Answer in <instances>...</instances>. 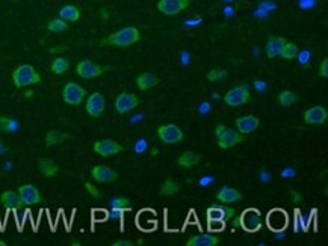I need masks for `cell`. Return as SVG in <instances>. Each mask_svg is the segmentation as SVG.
Wrapping results in <instances>:
<instances>
[{
	"label": "cell",
	"mask_w": 328,
	"mask_h": 246,
	"mask_svg": "<svg viewBox=\"0 0 328 246\" xmlns=\"http://www.w3.org/2000/svg\"><path fill=\"white\" fill-rule=\"evenodd\" d=\"M136 223L139 230L142 231H155L158 228V219H156V213L150 210V209H144L138 213V219Z\"/></svg>",
	"instance_id": "obj_12"
},
{
	"label": "cell",
	"mask_w": 328,
	"mask_h": 246,
	"mask_svg": "<svg viewBox=\"0 0 328 246\" xmlns=\"http://www.w3.org/2000/svg\"><path fill=\"white\" fill-rule=\"evenodd\" d=\"M18 196H20V201L23 203L25 206H35V204H39L41 203V195H39V190L32 186V184H23L20 186L18 189Z\"/></svg>",
	"instance_id": "obj_11"
},
{
	"label": "cell",
	"mask_w": 328,
	"mask_h": 246,
	"mask_svg": "<svg viewBox=\"0 0 328 246\" xmlns=\"http://www.w3.org/2000/svg\"><path fill=\"white\" fill-rule=\"evenodd\" d=\"M93 217H94L96 222H106V220L109 219V213H107L106 210L98 209V210H94V212H93Z\"/></svg>",
	"instance_id": "obj_37"
},
{
	"label": "cell",
	"mask_w": 328,
	"mask_h": 246,
	"mask_svg": "<svg viewBox=\"0 0 328 246\" xmlns=\"http://www.w3.org/2000/svg\"><path fill=\"white\" fill-rule=\"evenodd\" d=\"M288 41L284 38H280V36H269L268 42H266V55L269 58H275V56H280V52L283 49V46L286 44Z\"/></svg>",
	"instance_id": "obj_22"
},
{
	"label": "cell",
	"mask_w": 328,
	"mask_h": 246,
	"mask_svg": "<svg viewBox=\"0 0 328 246\" xmlns=\"http://www.w3.org/2000/svg\"><path fill=\"white\" fill-rule=\"evenodd\" d=\"M191 5V0H159L158 11L165 15H176Z\"/></svg>",
	"instance_id": "obj_8"
},
{
	"label": "cell",
	"mask_w": 328,
	"mask_h": 246,
	"mask_svg": "<svg viewBox=\"0 0 328 246\" xmlns=\"http://www.w3.org/2000/svg\"><path fill=\"white\" fill-rule=\"evenodd\" d=\"M104 97L100 92H94L86 100V112L93 118H98L104 110Z\"/></svg>",
	"instance_id": "obj_15"
},
{
	"label": "cell",
	"mask_w": 328,
	"mask_h": 246,
	"mask_svg": "<svg viewBox=\"0 0 328 246\" xmlns=\"http://www.w3.org/2000/svg\"><path fill=\"white\" fill-rule=\"evenodd\" d=\"M76 71L80 77L83 79H94V77H98L104 73V68L91 61H82L77 63L76 66Z\"/></svg>",
	"instance_id": "obj_10"
},
{
	"label": "cell",
	"mask_w": 328,
	"mask_h": 246,
	"mask_svg": "<svg viewBox=\"0 0 328 246\" xmlns=\"http://www.w3.org/2000/svg\"><path fill=\"white\" fill-rule=\"evenodd\" d=\"M220 243V239L212 236V234H200V236H192L188 240V246H216Z\"/></svg>",
	"instance_id": "obj_20"
},
{
	"label": "cell",
	"mask_w": 328,
	"mask_h": 246,
	"mask_svg": "<svg viewBox=\"0 0 328 246\" xmlns=\"http://www.w3.org/2000/svg\"><path fill=\"white\" fill-rule=\"evenodd\" d=\"M85 95H86V91L80 85H77L74 82L67 83V85L64 86V89H62L64 101L67 103V104H71V106H79L83 101Z\"/></svg>",
	"instance_id": "obj_5"
},
{
	"label": "cell",
	"mask_w": 328,
	"mask_h": 246,
	"mask_svg": "<svg viewBox=\"0 0 328 246\" xmlns=\"http://www.w3.org/2000/svg\"><path fill=\"white\" fill-rule=\"evenodd\" d=\"M224 131H226V127H224L223 124L216 125V128H215V136H216V138H218V136H221Z\"/></svg>",
	"instance_id": "obj_42"
},
{
	"label": "cell",
	"mask_w": 328,
	"mask_h": 246,
	"mask_svg": "<svg viewBox=\"0 0 328 246\" xmlns=\"http://www.w3.org/2000/svg\"><path fill=\"white\" fill-rule=\"evenodd\" d=\"M141 39V35H139V31L136 28H124V29H120L118 32L109 35L107 38H104L103 41H100L101 46L104 44H109V46L112 47H129V46H133L138 41Z\"/></svg>",
	"instance_id": "obj_1"
},
{
	"label": "cell",
	"mask_w": 328,
	"mask_h": 246,
	"mask_svg": "<svg viewBox=\"0 0 328 246\" xmlns=\"http://www.w3.org/2000/svg\"><path fill=\"white\" fill-rule=\"evenodd\" d=\"M112 209H120V210H130V203H129V199H126V198H115V199H112Z\"/></svg>",
	"instance_id": "obj_35"
},
{
	"label": "cell",
	"mask_w": 328,
	"mask_h": 246,
	"mask_svg": "<svg viewBox=\"0 0 328 246\" xmlns=\"http://www.w3.org/2000/svg\"><path fill=\"white\" fill-rule=\"evenodd\" d=\"M328 118V114L325 107L322 106H313L309 110H305L304 114V121L307 124H324Z\"/></svg>",
	"instance_id": "obj_17"
},
{
	"label": "cell",
	"mask_w": 328,
	"mask_h": 246,
	"mask_svg": "<svg viewBox=\"0 0 328 246\" xmlns=\"http://www.w3.org/2000/svg\"><path fill=\"white\" fill-rule=\"evenodd\" d=\"M32 95H33V94H32V92H31V91H29V92H26V94H25V97H26V98H31V97H32Z\"/></svg>",
	"instance_id": "obj_50"
},
{
	"label": "cell",
	"mask_w": 328,
	"mask_h": 246,
	"mask_svg": "<svg viewBox=\"0 0 328 246\" xmlns=\"http://www.w3.org/2000/svg\"><path fill=\"white\" fill-rule=\"evenodd\" d=\"M38 169L44 177H55L59 172L58 165L50 159H39L38 160Z\"/></svg>",
	"instance_id": "obj_25"
},
{
	"label": "cell",
	"mask_w": 328,
	"mask_h": 246,
	"mask_svg": "<svg viewBox=\"0 0 328 246\" xmlns=\"http://www.w3.org/2000/svg\"><path fill=\"white\" fill-rule=\"evenodd\" d=\"M0 203H2L3 207H6V209H20L21 206H25V204L20 201L18 193L14 192V190H6V192H3L2 196H0Z\"/></svg>",
	"instance_id": "obj_21"
},
{
	"label": "cell",
	"mask_w": 328,
	"mask_h": 246,
	"mask_svg": "<svg viewBox=\"0 0 328 246\" xmlns=\"http://www.w3.org/2000/svg\"><path fill=\"white\" fill-rule=\"evenodd\" d=\"M158 136L164 144L172 145L177 144L183 139V131L174 124H166V125H161L158 128Z\"/></svg>",
	"instance_id": "obj_7"
},
{
	"label": "cell",
	"mask_w": 328,
	"mask_h": 246,
	"mask_svg": "<svg viewBox=\"0 0 328 246\" xmlns=\"http://www.w3.org/2000/svg\"><path fill=\"white\" fill-rule=\"evenodd\" d=\"M207 216H209V219H223L224 213H223V209H209Z\"/></svg>",
	"instance_id": "obj_38"
},
{
	"label": "cell",
	"mask_w": 328,
	"mask_h": 246,
	"mask_svg": "<svg viewBox=\"0 0 328 246\" xmlns=\"http://www.w3.org/2000/svg\"><path fill=\"white\" fill-rule=\"evenodd\" d=\"M216 139H218V147H220L221 150H227V148H231V147L242 142L244 136L240 135L239 131H234L231 128H226L223 135L218 136Z\"/></svg>",
	"instance_id": "obj_14"
},
{
	"label": "cell",
	"mask_w": 328,
	"mask_h": 246,
	"mask_svg": "<svg viewBox=\"0 0 328 246\" xmlns=\"http://www.w3.org/2000/svg\"><path fill=\"white\" fill-rule=\"evenodd\" d=\"M224 77H227V71L223 70V68H215V70H212V71L207 74V80H210V82L221 80V79H224Z\"/></svg>",
	"instance_id": "obj_34"
},
{
	"label": "cell",
	"mask_w": 328,
	"mask_h": 246,
	"mask_svg": "<svg viewBox=\"0 0 328 246\" xmlns=\"http://www.w3.org/2000/svg\"><path fill=\"white\" fill-rule=\"evenodd\" d=\"M319 76L322 77H328V59H324L319 68Z\"/></svg>",
	"instance_id": "obj_41"
},
{
	"label": "cell",
	"mask_w": 328,
	"mask_h": 246,
	"mask_svg": "<svg viewBox=\"0 0 328 246\" xmlns=\"http://www.w3.org/2000/svg\"><path fill=\"white\" fill-rule=\"evenodd\" d=\"M266 225L272 233H283L289 225V216L281 209H274L266 216Z\"/></svg>",
	"instance_id": "obj_4"
},
{
	"label": "cell",
	"mask_w": 328,
	"mask_h": 246,
	"mask_svg": "<svg viewBox=\"0 0 328 246\" xmlns=\"http://www.w3.org/2000/svg\"><path fill=\"white\" fill-rule=\"evenodd\" d=\"M248 100H250V92H248V86L247 85L236 86V88L230 89V91L224 95L226 104H229L231 107L245 104V103H248Z\"/></svg>",
	"instance_id": "obj_6"
},
{
	"label": "cell",
	"mask_w": 328,
	"mask_h": 246,
	"mask_svg": "<svg viewBox=\"0 0 328 246\" xmlns=\"http://www.w3.org/2000/svg\"><path fill=\"white\" fill-rule=\"evenodd\" d=\"M0 246H6V243H5V242H2V240H0Z\"/></svg>",
	"instance_id": "obj_51"
},
{
	"label": "cell",
	"mask_w": 328,
	"mask_h": 246,
	"mask_svg": "<svg viewBox=\"0 0 328 246\" xmlns=\"http://www.w3.org/2000/svg\"><path fill=\"white\" fill-rule=\"evenodd\" d=\"M85 187H86V190L90 192V195H91V196H94V198H100V196H101L100 190H98L97 187H94L91 183H86V184H85Z\"/></svg>",
	"instance_id": "obj_39"
},
{
	"label": "cell",
	"mask_w": 328,
	"mask_h": 246,
	"mask_svg": "<svg viewBox=\"0 0 328 246\" xmlns=\"http://www.w3.org/2000/svg\"><path fill=\"white\" fill-rule=\"evenodd\" d=\"M296 55H298V47H296V44H294V42H286L283 46L281 52H280V56L283 59H294Z\"/></svg>",
	"instance_id": "obj_30"
},
{
	"label": "cell",
	"mask_w": 328,
	"mask_h": 246,
	"mask_svg": "<svg viewBox=\"0 0 328 246\" xmlns=\"http://www.w3.org/2000/svg\"><path fill=\"white\" fill-rule=\"evenodd\" d=\"M12 82L17 88H23L29 85H35L41 82V76L35 71L32 65H20L18 68L12 73Z\"/></svg>",
	"instance_id": "obj_2"
},
{
	"label": "cell",
	"mask_w": 328,
	"mask_h": 246,
	"mask_svg": "<svg viewBox=\"0 0 328 246\" xmlns=\"http://www.w3.org/2000/svg\"><path fill=\"white\" fill-rule=\"evenodd\" d=\"M59 18L65 21H77L80 18V11L73 5H67L59 11Z\"/></svg>",
	"instance_id": "obj_27"
},
{
	"label": "cell",
	"mask_w": 328,
	"mask_h": 246,
	"mask_svg": "<svg viewBox=\"0 0 328 246\" xmlns=\"http://www.w3.org/2000/svg\"><path fill=\"white\" fill-rule=\"evenodd\" d=\"M93 148L98 155H101V157H111V155H115L123 151V147L118 142H115L114 139L97 141Z\"/></svg>",
	"instance_id": "obj_9"
},
{
	"label": "cell",
	"mask_w": 328,
	"mask_h": 246,
	"mask_svg": "<svg viewBox=\"0 0 328 246\" xmlns=\"http://www.w3.org/2000/svg\"><path fill=\"white\" fill-rule=\"evenodd\" d=\"M101 17H103V18H107V12H106L104 9L101 11Z\"/></svg>",
	"instance_id": "obj_49"
},
{
	"label": "cell",
	"mask_w": 328,
	"mask_h": 246,
	"mask_svg": "<svg viewBox=\"0 0 328 246\" xmlns=\"http://www.w3.org/2000/svg\"><path fill=\"white\" fill-rule=\"evenodd\" d=\"M91 175H93L94 180H97L100 183H112L118 178V174L114 169H111L109 166H104V165L94 166L93 171H91Z\"/></svg>",
	"instance_id": "obj_16"
},
{
	"label": "cell",
	"mask_w": 328,
	"mask_h": 246,
	"mask_svg": "<svg viewBox=\"0 0 328 246\" xmlns=\"http://www.w3.org/2000/svg\"><path fill=\"white\" fill-rule=\"evenodd\" d=\"M158 83H159L158 77L155 74H151V73H142L136 79V85H138V88L141 89V91H148L150 88L156 86Z\"/></svg>",
	"instance_id": "obj_24"
},
{
	"label": "cell",
	"mask_w": 328,
	"mask_h": 246,
	"mask_svg": "<svg viewBox=\"0 0 328 246\" xmlns=\"http://www.w3.org/2000/svg\"><path fill=\"white\" fill-rule=\"evenodd\" d=\"M6 151V148L3 147V144H2V141H0V153H5Z\"/></svg>",
	"instance_id": "obj_46"
},
{
	"label": "cell",
	"mask_w": 328,
	"mask_h": 246,
	"mask_svg": "<svg viewBox=\"0 0 328 246\" xmlns=\"http://www.w3.org/2000/svg\"><path fill=\"white\" fill-rule=\"evenodd\" d=\"M223 213H224V216H223V219H224V222H227V220H230L233 216H234V210L231 209V207H223Z\"/></svg>",
	"instance_id": "obj_40"
},
{
	"label": "cell",
	"mask_w": 328,
	"mask_h": 246,
	"mask_svg": "<svg viewBox=\"0 0 328 246\" xmlns=\"http://www.w3.org/2000/svg\"><path fill=\"white\" fill-rule=\"evenodd\" d=\"M292 193V196H294V201H301V196L296 193V192H291Z\"/></svg>",
	"instance_id": "obj_45"
},
{
	"label": "cell",
	"mask_w": 328,
	"mask_h": 246,
	"mask_svg": "<svg viewBox=\"0 0 328 246\" xmlns=\"http://www.w3.org/2000/svg\"><path fill=\"white\" fill-rule=\"evenodd\" d=\"M47 29H49L50 32L59 33V32H64V31L68 29V23H67L65 20H62V18H53V20L49 21Z\"/></svg>",
	"instance_id": "obj_28"
},
{
	"label": "cell",
	"mask_w": 328,
	"mask_h": 246,
	"mask_svg": "<svg viewBox=\"0 0 328 246\" xmlns=\"http://www.w3.org/2000/svg\"><path fill=\"white\" fill-rule=\"evenodd\" d=\"M70 136L67 133H62V131H58V130H50L47 135H46V147H53V145H59L62 144L64 141H67Z\"/></svg>",
	"instance_id": "obj_26"
},
{
	"label": "cell",
	"mask_w": 328,
	"mask_h": 246,
	"mask_svg": "<svg viewBox=\"0 0 328 246\" xmlns=\"http://www.w3.org/2000/svg\"><path fill=\"white\" fill-rule=\"evenodd\" d=\"M138 104H139V98L133 94H126L124 92V94H120L115 100V109L121 115L127 114V112H130V110H133Z\"/></svg>",
	"instance_id": "obj_13"
},
{
	"label": "cell",
	"mask_w": 328,
	"mask_h": 246,
	"mask_svg": "<svg viewBox=\"0 0 328 246\" xmlns=\"http://www.w3.org/2000/svg\"><path fill=\"white\" fill-rule=\"evenodd\" d=\"M18 128V123L14 118L8 117H0V130L5 133H12Z\"/></svg>",
	"instance_id": "obj_31"
},
{
	"label": "cell",
	"mask_w": 328,
	"mask_h": 246,
	"mask_svg": "<svg viewBox=\"0 0 328 246\" xmlns=\"http://www.w3.org/2000/svg\"><path fill=\"white\" fill-rule=\"evenodd\" d=\"M68 47L67 46H58V47H53L50 49V53H61V52H65Z\"/></svg>",
	"instance_id": "obj_43"
},
{
	"label": "cell",
	"mask_w": 328,
	"mask_h": 246,
	"mask_svg": "<svg viewBox=\"0 0 328 246\" xmlns=\"http://www.w3.org/2000/svg\"><path fill=\"white\" fill-rule=\"evenodd\" d=\"M158 153H159V151H158L156 148H151V154H153V155H156Z\"/></svg>",
	"instance_id": "obj_47"
},
{
	"label": "cell",
	"mask_w": 328,
	"mask_h": 246,
	"mask_svg": "<svg viewBox=\"0 0 328 246\" xmlns=\"http://www.w3.org/2000/svg\"><path fill=\"white\" fill-rule=\"evenodd\" d=\"M180 190V184L174 183L172 180H165V183L162 184L161 187V195H166V196H171L174 193H177Z\"/></svg>",
	"instance_id": "obj_33"
},
{
	"label": "cell",
	"mask_w": 328,
	"mask_h": 246,
	"mask_svg": "<svg viewBox=\"0 0 328 246\" xmlns=\"http://www.w3.org/2000/svg\"><path fill=\"white\" fill-rule=\"evenodd\" d=\"M200 160H201L200 154H197L194 151H186L180 155L177 162L182 168H194V166H197L200 163Z\"/></svg>",
	"instance_id": "obj_23"
},
{
	"label": "cell",
	"mask_w": 328,
	"mask_h": 246,
	"mask_svg": "<svg viewBox=\"0 0 328 246\" xmlns=\"http://www.w3.org/2000/svg\"><path fill=\"white\" fill-rule=\"evenodd\" d=\"M226 227L223 219H209V231H221Z\"/></svg>",
	"instance_id": "obj_36"
},
{
	"label": "cell",
	"mask_w": 328,
	"mask_h": 246,
	"mask_svg": "<svg viewBox=\"0 0 328 246\" xmlns=\"http://www.w3.org/2000/svg\"><path fill=\"white\" fill-rule=\"evenodd\" d=\"M15 2H17V0H15Z\"/></svg>",
	"instance_id": "obj_52"
},
{
	"label": "cell",
	"mask_w": 328,
	"mask_h": 246,
	"mask_svg": "<svg viewBox=\"0 0 328 246\" xmlns=\"http://www.w3.org/2000/svg\"><path fill=\"white\" fill-rule=\"evenodd\" d=\"M260 124V120L254 115H247V117H240L236 120V127L239 130L240 135H248L253 133Z\"/></svg>",
	"instance_id": "obj_18"
},
{
	"label": "cell",
	"mask_w": 328,
	"mask_h": 246,
	"mask_svg": "<svg viewBox=\"0 0 328 246\" xmlns=\"http://www.w3.org/2000/svg\"><path fill=\"white\" fill-rule=\"evenodd\" d=\"M240 198H242V193L233 187H223L216 195V199L221 201V203H224V204H233Z\"/></svg>",
	"instance_id": "obj_19"
},
{
	"label": "cell",
	"mask_w": 328,
	"mask_h": 246,
	"mask_svg": "<svg viewBox=\"0 0 328 246\" xmlns=\"http://www.w3.org/2000/svg\"><path fill=\"white\" fill-rule=\"evenodd\" d=\"M233 225H234V227H239V219H234V220H233Z\"/></svg>",
	"instance_id": "obj_48"
},
{
	"label": "cell",
	"mask_w": 328,
	"mask_h": 246,
	"mask_svg": "<svg viewBox=\"0 0 328 246\" xmlns=\"http://www.w3.org/2000/svg\"><path fill=\"white\" fill-rule=\"evenodd\" d=\"M278 101L283 107H291L296 101V94L292 91H283L278 95Z\"/></svg>",
	"instance_id": "obj_32"
},
{
	"label": "cell",
	"mask_w": 328,
	"mask_h": 246,
	"mask_svg": "<svg viewBox=\"0 0 328 246\" xmlns=\"http://www.w3.org/2000/svg\"><path fill=\"white\" fill-rule=\"evenodd\" d=\"M70 68V62L65 58H56L52 63V71L55 74H64Z\"/></svg>",
	"instance_id": "obj_29"
},
{
	"label": "cell",
	"mask_w": 328,
	"mask_h": 246,
	"mask_svg": "<svg viewBox=\"0 0 328 246\" xmlns=\"http://www.w3.org/2000/svg\"><path fill=\"white\" fill-rule=\"evenodd\" d=\"M262 215L257 209H247L239 216V227L244 231L256 233L262 228Z\"/></svg>",
	"instance_id": "obj_3"
},
{
	"label": "cell",
	"mask_w": 328,
	"mask_h": 246,
	"mask_svg": "<svg viewBox=\"0 0 328 246\" xmlns=\"http://www.w3.org/2000/svg\"><path fill=\"white\" fill-rule=\"evenodd\" d=\"M114 246H132V243H130L129 240H118L114 243Z\"/></svg>",
	"instance_id": "obj_44"
}]
</instances>
